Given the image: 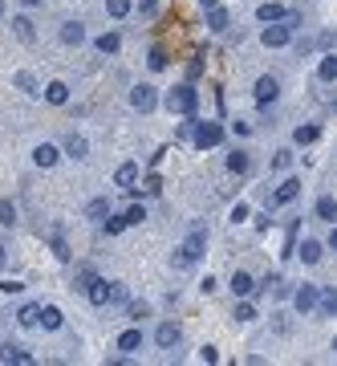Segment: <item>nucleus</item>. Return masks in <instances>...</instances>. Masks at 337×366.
<instances>
[{
    "instance_id": "3c124183",
    "label": "nucleus",
    "mask_w": 337,
    "mask_h": 366,
    "mask_svg": "<svg viewBox=\"0 0 337 366\" xmlns=\"http://www.w3.org/2000/svg\"><path fill=\"white\" fill-rule=\"evenodd\" d=\"M219 0H199V8H216Z\"/></svg>"
},
{
    "instance_id": "7c9ffc66",
    "label": "nucleus",
    "mask_w": 337,
    "mask_h": 366,
    "mask_svg": "<svg viewBox=\"0 0 337 366\" xmlns=\"http://www.w3.org/2000/svg\"><path fill=\"white\" fill-rule=\"evenodd\" d=\"M228 171H232V175H244V171H248V151H232V155H228Z\"/></svg>"
},
{
    "instance_id": "4be33fe9",
    "label": "nucleus",
    "mask_w": 337,
    "mask_h": 366,
    "mask_svg": "<svg viewBox=\"0 0 337 366\" xmlns=\"http://www.w3.org/2000/svg\"><path fill=\"white\" fill-rule=\"evenodd\" d=\"M285 13H289L285 4H260V8H256V21H265V24H272V21H285Z\"/></svg>"
},
{
    "instance_id": "a18cd8bd",
    "label": "nucleus",
    "mask_w": 337,
    "mask_h": 366,
    "mask_svg": "<svg viewBox=\"0 0 337 366\" xmlns=\"http://www.w3.org/2000/svg\"><path fill=\"white\" fill-rule=\"evenodd\" d=\"M126 314H130V317H146V305H143V301H130V305H126Z\"/></svg>"
},
{
    "instance_id": "58836bf2",
    "label": "nucleus",
    "mask_w": 337,
    "mask_h": 366,
    "mask_svg": "<svg viewBox=\"0 0 337 366\" xmlns=\"http://www.w3.org/2000/svg\"><path fill=\"white\" fill-rule=\"evenodd\" d=\"M86 212H90V216H94V220H102V216H106V212H110V199H94V204H90Z\"/></svg>"
},
{
    "instance_id": "de8ad7c7",
    "label": "nucleus",
    "mask_w": 337,
    "mask_h": 366,
    "mask_svg": "<svg viewBox=\"0 0 337 366\" xmlns=\"http://www.w3.org/2000/svg\"><path fill=\"white\" fill-rule=\"evenodd\" d=\"M199 289H203V293H216L219 281H216V277H203V281H199Z\"/></svg>"
},
{
    "instance_id": "f03ea898",
    "label": "nucleus",
    "mask_w": 337,
    "mask_h": 366,
    "mask_svg": "<svg viewBox=\"0 0 337 366\" xmlns=\"http://www.w3.org/2000/svg\"><path fill=\"white\" fill-rule=\"evenodd\" d=\"M195 106H199V90H195L191 82L187 86H175L167 94V110H175V114H195Z\"/></svg>"
},
{
    "instance_id": "79ce46f5",
    "label": "nucleus",
    "mask_w": 337,
    "mask_h": 366,
    "mask_svg": "<svg viewBox=\"0 0 337 366\" xmlns=\"http://www.w3.org/2000/svg\"><path fill=\"white\" fill-rule=\"evenodd\" d=\"M163 192V179L159 175H146V195H159Z\"/></svg>"
},
{
    "instance_id": "5fc2aeb1",
    "label": "nucleus",
    "mask_w": 337,
    "mask_h": 366,
    "mask_svg": "<svg viewBox=\"0 0 337 366\" xmlns=\"http://www.w3.org/2000/svg\"><path fill=\"white\" fill-rule=\"evenodd\" d=\"M24 4H37V0H24Z\"/></svg>"
},
{
    "instance_id": "bb28decb",
    "label": "nucleus",
    "mask_w": 337,
    "mask_h": 366,
    "mask_svg": "<svg viewBox=\"0 0 337 366\" xmlns=\"http://www.w3.org/2000/svg\"><path fill=\"white\" fill-rule=\"evenodd\" d=\"M94 45H97V53H118V49H122V37H118V33H102Z\"/></svg>"
},
{
    "instance_id": "c756f323",
    "label": "nucleus",
    "mask_w": 337,
    "mask_h": 366,
    "mask_svg": "<svg viewBox=\"0 0 337 366\" xmlns=\"http://www.w3.org/2000/svg\"><path fill=\"white\" fill-rule=\"evenodd\" d=\"M317 216L321 220H337V199L334 195H321V199H317Z\"/></svg>"
},
{
    "instance_id": "a211bd4d",
    "label": "nucleus",
    "mask_w": 337,
    "mask_h": 366,
    "mask_svg": "<svg viewBox=\"0 0 337 366\" xmlns=\"http://www.w3.org/2000/svg\"><path fill=\"white\" fill-rule=\"evenodd\" d=\"M61 151H65L70 159H86V155H90V143H86L81 135H65V146H61Z\"/></svg>"
},
{
    "instance_id": "20e7f679",
    "label": "nucleus",
    "mask_w": 337,
    "mask_h": 366,
    "mask_svg": "<svg viewBox=\"0 0 337 366\" xmlns=\"http://www.w3.org/2000/svg\"><path fill=\"white\" fill-rule=\"evenodd\" d=\"M130 106H134L139 114H150V110L159 106V90H155L150 82H139V86L130 90Z\"/></svg>"
},
{
    "instance_id": "39448f33",
    "label": "nucleus",
    "mask_w": 337,
    "mask_h": 366,
    "mask_svg": "<svg viewBox=\"0 0 337 366\" xmlns=\"http://www.w3.org/2000/svg\"><path fill=\"white\" fill-rule=\"evenodd\" d=\"M260 41H265V49H285L292 41V29L289 24H265V33H260Z\"/></svg>"
},
{
    "instance_id": "9b49d317",
    "label": "nucleus",
    "mask_w": 337,
    "mask_h": 366,
    "mask_svg": "<svg viewBox=\"0 0 337 366\" xmlns=\"http://www.w3.org/2000/svg\"><path fill=\"white\" fill-rule=\"evenodd\" d=\"M114 183H118L122 192H134V183H139V163H122L114 171Z\"/></svg>"
},
{
    "instance_id": "2f4dec72",
    "label": "nucleus",
    "mask_w": 337,
    "mask_h": 366,
    "mask_svg": "<svg viewBox=\"0 0 337 366\" xmlns=\"http://www.w3.org/2000/svg\"><path fill=\"white\" fill-rule=\"evenodd\" d=\"M37 314H41V305H21V310H17V321L29 330V326H37Z\"/></svg>"
},
{
    "instance_id": "423d86ee",
    "label": "nucleus",
    "mask_w": 337,
    "mask_h": 366,
    "mask_svg": "<svg viewBox=\"0 0 337 366\" xmlns=\"http://www.w3.org/2000/svg\"><path fill=\"white\" fill-rule=\"evenodd\" d=\"M276 98H281V82H276L272 73L256 77V102H260V106H268V102H276Z\"/></svg>"
},
{
    "instance_id": "1a4fd4ad",
    "label": "nucleus",
    "mask_w": 337,
    "mask_h": 366,
    "mask_svg": "<svg viewBox=\"0 0 337 366\" xmlns=\"http://www.w3.org/2000/svg\"><path fill=\"white\" fill-rule=\"evenodd\" d=\"M313 301H317V285H301V289L292 293L297 314H313Z\"/></svg>"
},
{
    "instance_id": "8fccbe9b",
    "label": "nucleus",
    "mask_w": 337,
    "mask_h": 366,
    "mask_svg": "<svg viewBox=\"0 0 337 366\" xmlns=\"http://www.w3.org/2000/svg\"><path fill=\"white\" fill-rule=\"evenodd\" d=\"M155 4L159 0H143V17H155Z\"/></svg>"
},
{
    "instance_id": "e433bc0d",
    "label": "nucleus",
    "mask_w": 337,
    "mask_h": 366,
    "mask_svg": "<svg viewBox=\"0 0 337 366\" xmlns=\"http://www.w3.org/2000/svg\"><path fill=\"white\" fill-rule=\"evenodd\" d=\"M13 220H17V208H13V204H8V199H0V224H4V228H8V224H13Z\"/></svg>"
},
{
    "instance_id": "49530a36",
    "label": "nucleus",
    "mask_w": 337,
    "mask_h": 366,
    "mask_svg": "<svg viewBox=\"0 0 337 366\" xmlns=\"http://www.w3.org/2000/svg\"><path fill=\"white\" fill-rule=\"evenodd\" d=\"M24 281H0V293H21Z\"/></svg>"
},
{
    "instance_id": "f257e3e1",
    "label": "nucleus",
    "mask_w": 337,
    "mask_h": 366,
    "mask_svg": "<svg viewBox=\"0 0 337 366\" xmlns=\"http://www.w3.org/2000/svg\"><path fill=\"white\" fill-rule=\"evenodd\" d=\"M203 248H207V232H203V228H195L191 236L175 248V257H171V261H175V268H191L195 261L203 257Z\"/></svg>"
},
{
    "instance_id": "5701e85b",
    "label": "nucleus",
    "mask_w": 337,
    "mask_h": 366,
    "mask_svg": "<svg viewBox=\"0 0 337 366\" xmlns=\"http://www.w3.org/2000/svg\"><path fill=\"white\" fill-rule=\"evenodd\" d=\"M321 139V126H297L292 130V143L297 146H309V143H317Z\"/></svg>"
},
{
    "instance_id": "0eeeda50",
    "label": "nucleus",
    "mask_w": 337,
    "mask_h": 366,
    "mask_svg": "<svg viewBox=\"0 0 337 366\" xmlns=\"http://www.w3.org/2000/svg\"><path fill=\"white\" fill-rule=\"evenodd\" d=\"M0 363H13V366H33V354H29L24 346H17V342H4V346H0Z\"/></svg>"
},
{
    "instance_id": "ea45409f",
    "label": "nucleus",
    "mask_w": 337,
    "mask_h": 366,
    "mask_svg": "<svg viewBox=\"0 0 337 366\" xmlns=\"http://www.w3.org/2000/svg\"><path fill=\"white\" fill-rule=\"evenodd\" d=\"M292 163V151H276V159H272V171H289Z\"/></svg>"
},
{
    "instance_id": "b1692460",
    "label": "nucleus",
    "mask_w": 337,
    "mask_h": 366,
    "mask_svg": "<svg viewBox=\"0 0 337 366\" xmlns=\"http://www.w3.org/2000/svg\"><path fill=\"white\" fill-rule=\"evenodd\" d=\"M297 257H301L305 265H317V261L325 257V248H321V244H317V241H305V244H301V252H297Z\"/></svg>"
},
{
    "instance_id": "9d476101",
    "label": "nucleus",
    "mask_w": 337,
    "mask_h": 366,
    "mask_svg": "<svg viewBox=\"0 0 337 366\" xmlns=\"http://www.w3.org/2000/svg\"><path fill=\"white\" fill-rule=\"evenodd\" d=\"M313 310H317V317H334L337 314V293L334 289H317Z\"/></svg>"
},
{
    "instance_id": "473e14b6",
    "label": "nucleus",
    "mask_w": 337,
    "mask_h": 366,
    "mask_svg": "<svg viewBox=\"0 0 337 366\" xmlns=\"http://www.w3.org/2000/svg\"><path fill=\"white\" fill-rule=\"evenodd\" d=\"M106 13H110L114 21H122V17L130 13V0H106Z\"/></svg>"
},
{
    "instance_id": "f8f14e48",
    "label": "nucleus",
    "mask_w": 337,
    "mask_h": 366,
    "mask_svg": "<svg viewBox=\"0 0 337 366\" xmlns=\"http://www.w3.org/2000/svg\"><path fill=\"white\" fill-rule=\"evenodd\" d=\"M179 338H183V334H179V326H175V321H163V326L155 330V342H159L163 350H171V346H179Z\"/></svg>"
},
{
    "instance_id": "c85d7f7f",
    "label": "nucleus",
    "mask_w": 337,
    "mask_h": 366,
    "mask_svg": "<svg viewBox=\"0 0 337 366\" xmlns=\"http://www.w3.org/2000/svg\"><path fill=\"white\" fill-rule=\"evenodd\" d=\"M207 29H212V33H224V29H228V13H224V8H207Z\"/></svg>"
},
{
    "instance_id": "a19ab883",
    "label": "nucleus",
    "mask_w": 337,
    "mask_h": 366,
    "mask_svg": "<svg viewBox=\"0 0 337 366\" xmlns=\"http://www.w3.org/2000/svg\"><path fill=\"white\" fill-rule=\"evenodd\" d=\"M122 301H126V285L110 281V305H122Z\"/></svg>"
},
{
    "instance_id": "412c9836",
    "label": "nucleus",
    "mask_w": 337,
    "mask_h": 366,
    "mask_svg": "<svg viewBox=\"0 0 337 366\" xmlns=\"http://www.w3.org/2000/svg\"><path fill=\"white\" fill-rule=\"evenodd\" d=\"M86 297H90L94 305H110V281H102V277H97L94 285L86 289Z\"/></svg>"
},
{
    "instance_id": "c03bdc74",
    "label": "nucleus",
    "mask_w": 337,
    "mask_h": 366,
    "mask_svg": "<svg viewBox=\"0 0 337 366\" xmlns=\"http://www.w3.org/2000/svg\"><path fill=\"white\" fill-rule=\"evenodd\" d=\"M53 252H57L61 261H70V248H65V241H61V236H53Z\"/></svg>"
},
{
    "instance_id": "aec40b11",
    "label": "nucleus",
    "mask_w": 337,
    "mask_h": 366,
    "mask_svg": "<svg viewBox=\"0 0 337 366\" xmlns=\"http://www.w3.org/2000/svg\"><path fill=\"white\" fill-rule=\"evenodd\" d=\"M94 281H97V273L90 265H77V268H73V289H77V293H86Z\"/></svg>"
},
{
    "instance_id": "72a5a7b5",
    "label": "nucleus",
    "mask_w": 337,
    "mask_h": 366,
    "mask_svg": "<svg viewBox=\"0 0 337 366\" xmlns=\"http://www.w3.org/2000/svg\"><path fill=\"white\" fill-rule=\"evenodd\" d=\"M146 66H150L155 73H159V70H167V53H163V49L155 45V49H150V57H146Z\"/></svg>"
},
{
    "instance_id": "603ef678",
    "label": "nucleus",
    "mask_w": 337,
    "mask_h": 366,
    "mask_svg": "<svg viewBox=\"0 0 337 366\" xmlns=\"http://www.w3.org/2000/svg\"><path fill=\"white\" fill-rule=\"evenodd\" d=\"M4 261H8V252H4V244H0V268H4Z\"/></svg>"
},
{
    "instance_id": "393cba45",
    "label": "nucleus",
    "mask_w": 337,
    "mask_h": 366,
    "mask_svg": "<svg viewBox=\"0 0 337 366\" xmlns=\"http://www.w3.org/2000/svg\"><path fill=\"white\" fill-rule=\"evenodd\" d=\"M139 346H143V330H126V334L118 338V350H122V354H134Z\"/></svg>"
},
{
    "instance_id": "2eb2a0df",
    "label": "nucleus",
    "mask_w": 337,
    "mask_h": 366,
    "mask_svg": "<svg viewBox=\"0 0 337 366\" xmlns=\"http://www.w3.org/2000/svg\"><path fill=\"white\" fill-rule=\"evenodd\" d=\"M228 289L236 293V297H248V293L256 289V281H252V277H248L244 268H236V273H232V281H228Z\"/></svg>"
},
{
    "instance_id": "6e6552de",
    "label": "nucleus",
    "mask_w": 337,
    "mask_h": 366,
    "mask_svg": "<svg viewBox=\"0 0 337 366\" xmlns=\"http://www.w3.org/2000/svg\"><path fill=\"white\" fill-rule=\"evenodd\" d=\"M57 159H61V146H53V143L33 146V163H37V167H57Z\"/></svg>"
},
{
    "instance_id": "37998d69",
    "label": "nucleus",
    "mask_w": 337,
    "mask_h": 366,
    "mask_svg": "<svg viewBox=\"0 0 337 366\" xmlns=\"http://www.w3.org/2000/svg\"><path fill=\"white\" fill-rule=\"evenodd\" d=\"M244 220H248V204H236L232 208V224H244Z\"/></svg>"
},
{
    "instance_id": "09e8293b",
    "label": "nucleus",
    "mask_w": 337,
    "mask_h": 366,
    "mask_svg": "<svg viewBox=\"0 0 337 366\" xmlns=\"http://www.w3.org/2000/svg\"><path fill=\"white\" fill-rule=\"evenodd\" d=\"M232 126H236V135H252V122H244V119H236Z\"/></svg>"
},
{
    "instance_id": "6ab92c4d",
    "label": "nucleus",
    "mask_w": 337,
    "mask_h": 366,
    "mask_svg": "<svg viewBox=\"0 0 337 366\" xmlns=\"http://www.w3.org/2000/svg\"><path fill=\"white\" fill-rule=\"evenodd\" d=\"M61 310L57 305H41V314H37V326H45V330H61Z\"/></svg>"
},
{
    "instance_id": "f704fd0d",
    "label": "nucleus",
    "mask_w": 337,
    "mask_h": 366,
    "mask_svg": "<svg viewBox=\"0 0 337 366\" xmlns=\"http://www.w3.org/2000/svg\"><path fill=\"white\" fill-rule=\"evenodd\" d=\"M102 224H106V236H118L122 228H126V216H110V212H106V220H102Z\"/></svg>"
},
{
    "instance_id": "dca6fc26",
    "label": "nucleus",
    "mask_w": 337,
    "mask_h": 366,
    "mask_svg": "<svg viewBox=\"0 0 337 366\" xmlns=\"http://www.w3.org/2000/svg\"><path fill=\"white\" fill-rule=\"evenodd\" d=\"M297 195H301V179H285V183L272 192V204H292Z\"/></svg>"
},
{
    "instance_id": "4468645a",
    "label": "nucleus",
    "mask_w": 337,
    "mask_h": 366,
    "mask_svg": "<svg viewBox=\"0 0 337 366\" xmlns=\"http://www.w3.org/2000/svg\"><path fill=\"white\" fill-rule=\"evenodd\" d=\"M41 94H45L49 106H65V102H70V86H65V82H49Z\"/></svg>"
},
{
    "instance_id": "cd10ccee",
    "label": "nucleus",
    "mask_w": 337,
    "mask_h": 366,
    "mask_svg": "<svg viewBox=\"0 0 337 366\" xmlns=\"http://www.w3.org/2000/svg\"><path fill=\"white\" fill-rule=\"evenodd\" d=\"M317 73H321V82H337V57H334V53H325V57H321Z\"/></svg>"
},
{
    "instance_id": "f3484780",
    "label": "nucleus",
    "mask_w": 337,
    "mask_h": 366,
    "mask_svg": "<svg viewBox=\"0 0 337 366\" xmlns=\"http://www.w3.org/2000/svg\"><path fill=\"white\" fill-rule=\"evenodd\" d=\"M13 82H17V90H21V94H29V98H41V82H37V77H33L29 70H21L17 77H13Z\"/></svg>"
},
{
    "instance_id": "a878e982",
    "label": "nucleus",
    "mask_w": 337,
    "mask_h": 366,
    "mask_svg": "<svg viewBox=\"0 0 337 366\" xmlns=\"http://www.w3.org/2000/svg\"><path fill=\"white\" fill-rule=\"evenodd\" d=\"M13 33H17V37H21V41H33V37H37V29H33V21H29V17H13Z\"/></svg>"
},
{
    "instance_id": "4c0bfd02",
    "label": "nucleus",
    "mask_w": 337,
    "mask_h": 366,
    "mask_svg": "<svg viewBox=\"0 0 337 366\" xmlns=\"http://www.w3.org/2000/svg\"><path fill=\"white\" fill-rule=\"evenodd\" d=\"M236 321H256V310H252V305H248V301H240V305H236Z\"/></svg>"
},
{
    "instance_id": "864d4df0",
    "label": "nucleus",
    "mask_w": 337,
    "mask_h": 366,
    "mask_svg": "<svg viewBox=\"0 0 337 366\" xmlns=\"http://www.w3.org/2000/svg\"><path fill=\"white\" fill-rule=\"evenodd\" d=\"M0 17H4V4H0Z\"/></svg>"
},
{
    "instance_id": "ddd939ff",
    "label": "nucleus",
    "mask_w": 337,
    "mask_h": 366,
    "mask_svg": "<svg viewBox=\"0 0 337 366\" xmlns=\"http://www.w3.org/2000/svg\"><path fill=\"white\" fill-rule=\"evenodd\" d=\"M86 41V24L81 21H65L61 24V45H81Z\"/></svg>"
},
{
    "instance_id": "c9c22d12",
    "label": "nucleus",
    "mask_w": 337,
    "mask_h": 366,
    "mask_svg": "<svg viewBox=\"0 0 337 366\" xmlns=\"http://www.w3.org/2000/svg\"><path fill=\"white\" fill-rule=\"evenodd\" d=\"M122 216H126V224H143V220H146V208H143V204H134V208H126Z\"/></svg>"
},
{
    "instance_id": "7ed1b4c3",
    "label": "nucleus",
    "mask_w": 337,
    "mask_h": 366,
    "mask_svg": "<svg viewBox=\"0 0 337 366\" xmlns=\"http://www.w3.org/2000/svg\"><path fill=\"white\" fill-rule=\"evenodd\" d=\"M191 139H195V146H199V151H212V146L224 143V126H219V122H195V126H191Z\"/></svg>"
}]
</instances>
